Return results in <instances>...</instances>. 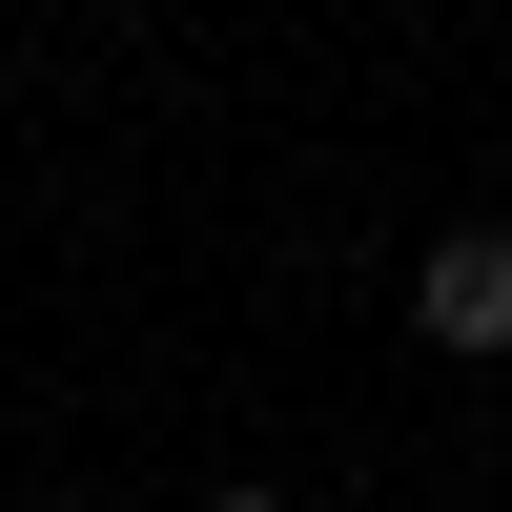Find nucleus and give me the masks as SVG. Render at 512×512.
<instances>
[{"instance_id":"f257e3e1","label":"nucleus","mask_w":512,"mask_h":512,"mask_svg":"<svg viewBox=\"0 0 512 512\" xmlns=\"http://www.w3.org/2000/svg\"><path fill=\"white\" fill-rule=\"evenodd\" d=\"M410 328H431L451 369H492V349H512V226H451L431 267H410Z\"/></svg>"},{"instance_id":"f03ea898","label":"nucleus","mask_w":512,"mask_h":512,"mask_svg":"<svg viewBox=\"0 0 512 512\" xmlns=\"http://www.w3.org/2000/svg\"><path fill=\"white\" fill-rule=\"evenodd\" d=\"M205 512H287V492H205Z\"/></svg>"}]
</instances>
